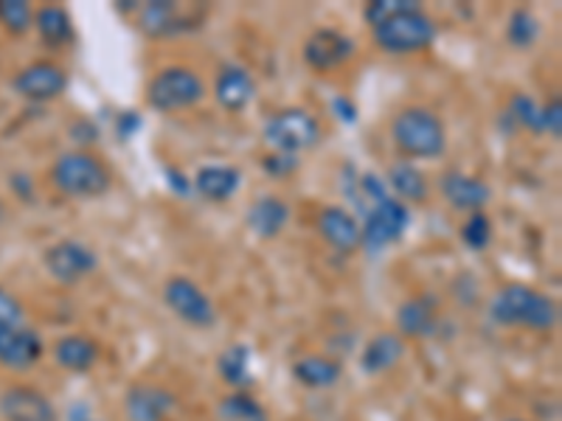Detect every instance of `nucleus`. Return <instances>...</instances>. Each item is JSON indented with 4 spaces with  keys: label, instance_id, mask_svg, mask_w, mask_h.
<instances>
[{
    "label": "nucleus",
    "instance_id": "nucleus-6",
    "mask_svg": "<svg viewBox=\"0 0 562 421\" xmlns=\"http://www.w3.org/2000/svg\"><path fill=\"white\" fill-rule=\"evenodd\" d=\"M265 144L270 152L284 155H304L315 149L324 138V127H321L318 115L307 107H281L265 122Z\"/></svg>",
    "mask_w": 562,
    "mask_h": 421
},
{
    "label": "nucleus",
    "instance_id": "nucleus-7",
    "mask_svg": "<svg viewBox=\"0 0 562 421\" xmlns=\"http://www.w3.org/2000/svg\"><path fill=\"white\" fill-rule=\"evenodd\" d=\"M209 7H183L172 0H149L135 12L138 32L149 39H175L203 29Z\"/></svg>",
    "mask_w": 562,
    "mask_h": 421
},
{
    "label": "nucleus",
    "instance_id": "nucleus-25",
    "mask_svg": "<svg viewBox=\"0 0 562 421\" xmlns=\"http://www.w3.org/2000/svg\"><path fill=\"white\" fill-rule=\"evenodd\" d=\"M293 379L307 390H329L344 379V363L329 354H301L293 363Z\"/></svg>",
    "mask_w": 562,
    "mask_h": 421
},
{
    "label": "nucleus",
    "instance_id": "nucleus-12",
    "mask_svg": "<svg viewBox=\"0 0 562 421\" xmlns=\"http://www.w3.org/2000/svg\"><path fill=\"white\" fill-rule=\"evenodd\" d=\"M358 54V43L355 37L344 34L340 29H315L307 39H304V48H301V59L315 73H329V70L344 68L349 59H355Z\"/></svg>",
    "mask_w": 562,
    "mask_h": 421
},
{
    "label": "nucleus",
    "instance_id": "nucleus-37",
    "mask_svg": "<svg viewBox=\"0 0 562 421\" xmlns=\"http://www.w3.org/2000/svg\"><path fill=\"white\" fill-rule=\"evenodd\" d=\"M140 129H144V115H140L135 107H127V110H122V113L115 115L113 133H115V138L122 140V144H124V140H133L135 135L140 133Z\"/></svg>",
    "mask_w": 562,
    "mask_h": 421
},
{
    "label": "nucleus",
    "instance_id": "nucleus-1",
    "mask_svg": "<svg viewBox=\"0 0 562 421\" xmlns=\"http://www.w3.org/2000/svg\"><path fill=\"white\" fill-rule=\"evenodd\" d=\"M490 318L504 329L554 332L560 323V307L543 289L529 287V284H506L492 295Z\"/></svg>",
    "mask_w": 562,
    "mask_h": 421
},
{
    "label": "nucleus",
    "instance_id": "nucleus-32",
    "mask_svg": "<svg viewBox=\"0 0 562 421\" xmlns=\"http://www.w3.org/2000/svg\"><path fill=\"white\" fill-rule=\"evenodd\" d=\"M0 23L12 34H26L34 26V9L26 0H0Z\"/></svg>",
    "mask_w": 562,
    "mask_h": 421
},
{
    "label": "nucleus",
    "instance_id": "nucleus-20",
    "mask_svg": "<svg viewBox=\"0 0 562 421\" xmlns=\"http://www.w3.org/2000/svg\"><path fill=\"white\" fill-rule=\"evenodd\" d=\"M318 237L338 253L349 255L360 250V219L346 210L344 205H326L315 219Z\"/></svg>",
    "mask_w": 562,
    "mask_h": 421
},
{
    "label": "nucleus",
    "instance_id": "nucleus-3",
    "mask_svg": "<svg viewBox=\"0 0 562 421\" xmlns=\"http://www.w3.org/2000/svg\"><path fill=\"white\" fill-rule=\"evenodd\" d=\"M52 183L59 194L70 200H97L110 192L113 178L102 158L85 149H70L54 160Z\"/></svg>",
    "mask_w": 562,
    "mask_h": 421
},
{
    "label": "nucleus",
    "instance_id": "nucleus-14",
    "mask_svg": "<svg viewBox=\"0 0 562 421\" xmlns=\"http://www.w3.org/2000/svg\"><path fill=\"white\" fill-rule=\"evenodd\" d=\"M178 410V396L164 385L135 383L124 390L127 421H169Z\"/></svg>",
    "mask_w": 562,
    "mask_h": 421
},
{
    "label": "nucleus",
    "instance_id": "nucleus-21",
    "mask_svg": "<svg viewBox=\"0 0 562 421\" xmlns=\"http://www.w3.org/2000/svg\"><path fill=\"white\" fill-rule=\"evenodd\" d=\"M405 354H408V340H403L396 332H378L371 340H366L363 351H360V371L366 377H383L403 363Z\"/></svg>",
    "mask_w": 562,
    "mask_h": 421
},
{
    "label": "nucleus",
    "instance_id": "nucleus-11",
    "mask_svg": "<svg viewBox=\"0 0 562 421\" xmlns=\"http://www.w3.org/2000/svg\"><path fill=\"white\" fill-rule=\"evenodd\" d=\"M68 70L52 59H37V62L20 68L12 79V90L20 99L32 104H48L65 96L68 90Z\"/></svg>",
    "mask_w": 562,
    "mask_h": 421
},
{
    "label": "nucleus",
    "instance_id": "nucleus-26",
    "mask_svg": "<svg viewBox=\"0 0 562 421\" xmlns=\"http://www.w3.org/2000/svg\"><path fill=\"white\" fill-rule=\"evenodd\" d=\"M385 183H389L391 197H396L400 203L408 205V208L411 205H425L430 200L428 178H425V172H422L416 163H411V160L394 163V167L389 169V174H385Z\"/></svg>",
    "mask_w": 562,
    "mask_h": 421
},
{
    "label": "nucleus",
    "instance_id": "nucleus-30",
    "mask_svg": "<svg viewBox=\"0 0 562 421\" xmlns=\"http://www.w3.org/2000/svg\"><path fill=\"white\" fill-rule=\"evenodd\" d=\"M540 113H543V104H537L535 96L515 93L504 110V122L509 124V129H529L531 135H543Z\"/></svg>",
    "mask_w": 562,
    "mask_h": 421
},
{
    "label": "nucleus",
    "instance_id": "nucleus-13",
    "mask_svg": "<svg viewBox=\"0 0 562 421\" xmlns=\"http://www.w3.org/2000/svg\"><path fill=\"white\" fill-rule=\"evenodd\" d=\"M396 334L403 340H430L441 329V300L434 293L405 298L394 312Z\"/></svg>",
    "mask_w": 562,
    "mask_h": 421
},
{
    "label": "nucleus",
    "instance_id": "nucleus-43",
    "mask_svg": "<svg viewBox=\"0 0 562 421\" xmlns=\"http://www.w3.org/2000/svg\"><path fill=\"white\" fill-rule=\"evenodd\" d=\"M506 421H526V419H506Z\"/></svg>",
    "mask_w": 562,
    "mask_h": 421
},
{
    "label": "nucleus",
    "instance_id": "nucleus-9",
    "mask_svg": "<svg viewBox=\"0 0 562 421\" xmlns=\"http://www.w3.org/2000/svg\"><path fill=\"white\" fill-rule=\"evenodd\" d=\"M164 304H167L169 312L180 320V323L192 326V329H211L217 326L220 312L214 307V300L209 298L198 281L186 278V275H172V278L164 281Z\"/></svg>",
    "mask_w": 562,
    "mask_h": 421
},
{
    "label": "nucleus",
    "instance_id": "nucleus-35",
    "mask_svg": "<svg viewBox=\"0 0 562 421\" xmlns=\"http://www.w3.org/2000/svg\"><path fill=\"white\" fill-rule=\"evenodd\" d=\"M262 169H265V174H268V178L288 180V178H293V174L301 169V158H299V155L268 152L262 158Z\"/></svg>",
    "mask_w": 562,
    "mask_h": 421
},
{
    "label": "nucleus",
    "instance_id": "nucleus-27",
    "mask_svg": "<svg viewBox=\"0 0 562 421\" xmlns=\"http://www.w3.org/2000/svg\"><path fill=\"white\" fill-rule=\"evenodd\" d=\"M217 374L231 390L254 388V351L248 343H231L217 354Z\"/></svg>",
    "mask_w": 562,
    "mask_h": 421
},
{
    "label": "nucleus",
    "instance_id": "nucleus-8",
    "mask_svg": "<svg viewBox=\"0 0 562 421\" xmlns=\"http://www.w3.org/2000/svg\"><path fill=\"white\" fill-rule=\"evenodd\" d=\"M414 223V210L396 197L383 200V203L366 208L363 223H360V248L369 253H383L389 244L403 242Z\"/></svg>",
    "mask_w": 562,
    "mask_h": 421
},
{
    "label": "nucleus",
    "instance_id": "nucleus-29",
    "mask_svg": "<svg viewBox=\"0 0 562 421\" xmlns=\"http://www.w3.org/2000/svg\"><path fill=\"white\" fill-rule=\"evenodd\" d=\"M540 20L531 12L529 7H518L509 12V20H506V43L515 48V52H531L540 39Z\"/></svg>",
    "mask_w": 562,
    "mask_h": 421
},
{
    "label": "nucleus",
    "instance_id": "nucleus-4",
    "mask_svg": "<svg viewBox=\"0 0 562 421\" xmlns=\"http://www.w3.org/2000/svg\"><path fill=\"white\" fill-rule=\"evenodd\" d=\"M371 37H374L380 52L394 54V57H408V54L428 52L436 37H439V26L425 9L416 7L383 20L380 26L371 29Z\"/></svg>",
    "mask_w": 562,
    "mask_h": 421
},
{
    "label": "nucleus",
    "instance_id": "nucleus-39",
    "mask_svg": "<svg viewBox=\"0 0 562 421\" xmlns=\"http://www.w3.org/2000/svg\"><path fill=\"white\" fill-rule=\"evenodd\" d=\"M329 113H333L340 124H346V127H355V124L360 122L358 104L351 102L349 96H333V99H329Z\"/></svg>",
    "mask_w": 562,
    "mask_h": 421
},
{
    "label": "nucleus",
    "instance_id": "nucleus-33",
    "mask_svg": "<svg viewBox=\"0 0 562 421\" xmlns=\"http://www.w3.org/2000/svg\"><path fill=\"white\" fill-rule=\"evenodd\" d=\"M419 3L416 0H371V3H366L363 7V20L366 26L374 29L380 26L383 20L394 18V14L400 12H408V9H416Z\"/></svg>",
    "mask_w": 562,
    "mask_h": 421
},
{
    "label": "nucleus",
    "instance_id": "nucleus-2",
    "mask_svg": "<svg viewBox=\"0 0 562 421\" xmlns=\"http://www.w3.org/2000/svg\"><path fill=\"white\" fill-rule=\"evenodd\" d=\"M391 144L411 163L436 160L448 152V127L441 122V115L430 107L411 104L391 118Z\"/></svg>",
    "mask_w": 562,
    "mask_h": 421
},
{
    "label": "nucleus",
    "instance_id": "nucleus-42",
    "mask_svg": "<svg viewBox=\"0 0 562 421\" xmlns=\"http://www.w3.org/2000/svg\"><path fill=\"white\" fill-rule=\"evenodd\" d=\"M68 421H97L88 402H74L68 410Z\"/></svg>",
    "mask_w": 562,
    "mask_h": 421
},
{
    "label": "nucleus",
    "instance_id": "nucleus-5",
    "mask_svg": "<svg viewBox=\"0 0 562 421\" xmlns=\"http://www.w3.org/2000/svg\"><path fill=\"white\" fill-rule=\"evenodd\" d=\"M209 96V84L189 65H167L147 84V104L155 113H180L198 107Z\"/></svg>",
    "mask_w": 562,
    "mask_h": 421
},
{
    "label": "nucleus",
    "instance_id": "nucleus-23",
    "mask_svg": "<svg viewBox=\"0 0 562 421\" xmlns=\"http://www.w3.org/2000/svg\"><path fill=\"white\" fill-rule=\"evenodd\" d=\"M34 32H37L40 43L48 52H65L68 45L77 39V29H74V18L65 7L57 3H45V7L34 9Z\"/></svg>",
    "mask_w": 562,
    "mask_h": 421
},
{
    "label": "nucleus",
    "instance_id": "nucleus-36",
    "mask_svg": "<svg viewBox=\"0 0 562 421\" xmlns=\"http://www.w3.org/2000/svg\"><path fill=\"white\" fill-rule=\"evenodd\" d=\"M68 138L74 140V147L88 152V147H93L102 138V129H99V124L93 118H77V122H70Z\"/></svg>",
    "mask_w": 562,
    "mask_h": 421
},
{
    "label": "nucleus",
    "instance_id": "nucleus-15",
    "mask_svg": "<svg viewBox=\"0 0 562 421\" xmlns=\"http://www.w3.org/2000/svg\"><path fill=\"white\" fill-rule=\"evenodd\" d=\"M441 197L448 200L450 208L464 210V214H475V210H486L492 200V189L486 180L475 178V174L464 172V169H445L439 178Z\"/></svg>",
    "mask_w": 562,
    "mask_h": 421
},
{
    "label": "nucleus",
    "instance_id": "nucleus-19",
    "mask_svg": "<svg viewBox=\"0 0 562 421\" xmlns=\"http://www.w3.org/2000/svg\"><path fill=\"white\" fill-rule=\"evenodd\" d=\"M214 99L228 113H243L256 99V79L245 65L225 62L214 79Z\"/></svg>",
    "mask_w": 562,
    "mask_h": 421
},
{
    "label": "nucleus",
    "instance_id": "nucleus-38",
    "mask_svg": "<svg viewBox=\"0 0 562 421\" xmlns=\"http://www.w3.org/2000/svg\"><path fill=\"white\" fill-rule=\"evenodd\" d=\"M540 124H543L546 135H551L554 140L562 138V102L560 99H551L549 104H543Z\"/></svg>",
    "mask_w": 562,
    "mask_h": 421
},
{
    "label": "nucleus",
    "instance_id": "nucleus-41",
    "mask_svg": "<svg viewBox=\"0 0 562 421\" xmlns=\"http://www.w3.org/2000/svg\"><path fill=\"white\" fill-rule=\"evenodd\" d=\"M9 183H12V189L18 192L20 200L32 203V200L37 197V194H34V183H32V178H29V174H12V178H9Z\"/></svg>",
    "mask_w": 562,
    "mask_h": 421
},
{
    "label": "nucleus",
    "instance_id": "nucleus-16",
    "mask_svg": "<svg viewBox=\"0 0 562 421\" xmlns=\"http://www.w3.org/2000/svg\"><path fill=\"white\" fill-rule=\"evenodd\" d=\"M0 416L3 421H59L52 399L34 385H9L0 394Z\"/></svg>",
    "mask_w": 562,
    "mask_h": 421
},
{
    "label": "nucleus",
    "instance_id": "nucleus-24",
    "mask_svg": "<svg viewBox=\"0 0 562 421\" xmlns=\"http://www.w3.org/2000/svg\"><path fill=\"white\" fill-rule=\"evenodd\" d=\"M194 194L209 203H228L231 197H237L243 189V172L237 167H225V163H211L203 167L192 178Z\"/></svg>",
    "mask_w": 562,
    "mask_h": 421
},
{
    "label": "nucleus",
    "instance_id": "nucleus-10",
    "mask_svg": "<svg viewBox=\"0 0 562 421\" xmlns=\"http://www.w3.org/2000/svg\"><path fill=\"white\" fill-rule=\"evenodd\" d=\"M102 259L82 239H59L52 248H45L43 268L63 287H77L85 278L97 273Z\"/></svg>",
    "mask_w": 562,
    "mask_h": 421
},
{
    "label": "nucleus",
    "instance_id": "nucleus-31",
    "mask_svg": "<svg viewBox=\"0 0 562 421\" xmlns=\"http://www.w3.org/2000/svg\"><path fill=\"white\" fill-rule=\"evenodd\" d=\"M461 242H464L467 250L473 253H484L490 250L492 237H495V225H492V217L486 210H475V214H467L464 225L459 230Z\"/></svg>",
    "mask_w": 562,
    "mask_h": 421
},
{
    "label": "nucleus",
    "instance_id": "nucleus-22",
    "mask_svg": "<svg viewBox=\"0 0 562 421\" xmlns=\"http://www.w3.org/2000/svg\"><path fill=\"white\" fill-rule=\"evenodd\" d=\"M99 360H102V345L90 334H63L54 343V363L63 371H70V374H88V371L97 368Z\"/></svg>",
    "mask_w": 562,
    "mask_h": 421
},
{
    "label": "nucleus",
    "instance_id": "nucleus-34",
    "mask_svg": "<svg viewBox=\"0 0 562 421\" xmlns=\"http://www.w3.org/2000/svg\"><path fill=\"white\" fill-rule=\"evenodd\" d=\"M0 326L3 329H23V326H29V309L7 287H0Z\"/></svg>",
    "mask_w": 562,
    "mask_h": 421
},
{
    "label": "nucleus",
    "instance_id": "nucleus-17",
    "mask_svg": "<svg viewBox=\"0 0 562 421\" xmlns=\"http://www.w3.org/2000/svg\"><path fill=\"white\" fill-rule=\"evenodd\" d=\"M290 219H293V208L279 194H262L245 210V225H248L256 239H265V242L279 239L288 230Z\"/></svg>",
    "mask_w": 562,
    "mask_h": 421
},
{
    "label": "nucleus",
    "instance_id": "nucleus-28",
    "mask_svg": "<svg viewBox=\"0 0 562 421\" xmlns=\"http://www.w3.org/2000/svg\"><path fill=\"white\" fill-rule=\"evenodd\" d=\"M220 421H270L262 399H256L250 390H228L217 402Z\"/></svg>",
    "mask_w": 562,
    "mask_h": 421
},
{
    "label": "nucleus",
    "instance_id": "nucleus-18",
    "mask_svg": "<svg viewBox=\"0 0 562 421\" xmlns=\"http://www.w3.org/2000/svg\"><path fill=\"white\" fill-rule=\"evenodd\" d=\"M45 340L32 326L3 329L0 326V365L9 371H32L43 360Z\"/></svg>",
    "mask_w": 562,
    "mask_h": 421
},
{
    "label": "nucleus",
    "instance_id": "nucleus-40",
    "mask_svg": "<svg viewBox=\"0 0 562 421\" xmlns=\"http://www.w3.org/2000/svg\"><path fill=\"white\" fill-rule=\"evenodd\" d=\"M164 178H167V185L169 192L175 194V197H194V185H192V178L186 172H180L178 167H167L164 169Z\"/></svg>",
    "mask_w": 562,
    "mask_h": 421
}]
</instances>
